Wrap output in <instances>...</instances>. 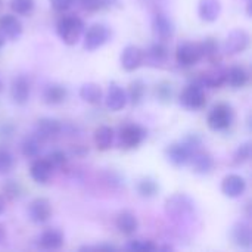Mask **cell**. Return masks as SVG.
Returning <instances> with one entry per match:
<instances>
[{"label":"cell","mask_w":252,"mask_h":252,"mask_svg":"<svg viewBox=\"0 0 252 252\" xmlns=\"http://www.w3.org/2000/svg\"><path fill=\"white\" fill-rule=\"evenodd\" d=\"M83 47L87 52H94L106 44L111 38V30L103 24H93L84 31Z\"/></svg>","instance_id":"6"},{"label":"cell","mask_w":252,"mask_h":252,"mask_svg":"<svg viewBox=\"0 0 252 252\" xmlns=\"http://www.w3.org/2000/svg\"><path fill=\"white\" fill-rule=\"evenodd\" d=\"M250 43H251L250 32L245 31L244 28H235L227 34L223 44V52L229 56L241 55L250 47Z\"/></svg>","instance_id":"8"},{"label":"cell","mask_w":252,"mask_h":252,"mask_svg":"<svg viewBox=\"0 0 252 252\" xmlns=\"http://www.w3.org/2000/svg\"><path fill=\"white\" fill-rule=\"evenodd\" d=\"M15 167V158L6 148H0V176L9 174Z\"/></svg>","instance_id":"39"},{"label":"cell","mask_w":252,"mask_h":252,"mask_svg":"<svg viewBox=\"0 0 252 252\" xmlns=\"http://www.w3.org/2000/svg\"><path fill=\"white\" fill-rule=\"evenodd\" d=\"M115 227L124 236H133L139 230V220L131 211H123L115 219Z\"/></svg>","instance_id":"27"},{"label":"cell","mask_w":252,"mask_h":252,"mask_svg":"<svg viewBox=\"0 0 252 252\" xmlns=\"http://www.w3.org/2000/svg\"><path fill=\"white\" fill-rule=\"evenodd\" d=\"M124 248L130 252H155L158 250V247L152 241H140V239L128 241Z\"/></svg>","instance_id":"38"},{"label":"cell","mask_w":252,"mask_h":252,"mask_svg":"<svg viewBox=\"0 0 252 252\" xmlns=\"http://www.w3.org/2000/svg\"><path fill=\"white\" fill-rule=\"evenodd\" d=\"M4 239H6V232H4V227L0 224V245L4 242Z\"/></svg>","instance_id":"47"},{"label":"cell","mask_w":252,"mask_h":252,"mask_svg":"<svg viewBox=\"0 0 252 252\" xmlns=\"http://www.w3.org/2000/svg\"><path fill=\"white\" fill-rule=\"evenodd\" d=\"M87 152H89V149H86L84 146H77V148H74V149L71 151V154L75 155V157H84Z\"/></svg>","instance_id":"45"},{"label":"cell","mask_w":252,"mask_h":252,"mask_svg":"<svg viewBox=\"0 0 252 252\" xmlns=\"http://www.w3.org/2000/svg\"><path fill=\"white\" fill-rule=\"evenodd\" d=\"M40 149H41V142L34 134L24 137V140L21 142V154L25 158H30V159L37 158L40 154Z\"/></svg>","instance_id":"33"},{"label":"cell","mask_w":252,"mask_h":252,"mask_svg":"<svg viewBox=\"0 0 252 252\" xmlns=\"http://www.w3.org/2000/svg\"><path fill=\"white\" fill-rule=\"evenodd\" d=\"M193 151L189 143L183 139L180 142H174L171 145H168L165 148V158L170 164H173L174 167H185L189 164L190 157L193 155Z\"/></svg>","instance_id":"10"},{"label":"cell","mask_w":252,"mask_h":252,"mask_svg":"<svg viewBox=\"0 0 252 252\" xmlns=\"http://www.w3.org/2000/svg\"><path fill=\"white\" fill-rule=\"evenodd\" d=\"M0 32L4 35L6 40H18L24 32V25L16 15L4 13L0 16Z\"/></svg>","instance_id":"17"},{"label":"cell","mask_w":252,"mask_h":252,"mask_svg":"<svg viewBox=\"0 0 252 252\" xmlns=\"http://www.w3.org/2000/svg\"><path fill=\"white\" fill-rule=\"evenodd\" d=\"M43 100L44 103L50 105V106H55V105H61L66 100L68 97V89L63 86V84H59V83H52V84H47L44 89H43Z\"/></svg>","instance_id":"24"},{"label":"cell","mask_w":252,"mask_h":252,"mask_svg":"<svg viewBox=\"0 0 252 252\" xmlns=\"http://www.w3.org/2000/svg\"><path fill=\"white\" fill-rule=\"evenodd\" d=\"M179 102L188 111H201V109H204L205 105H207V97H205L204 87L196 81L188 84L183 89V92L180 93Z\"/></svg>","instance_id":"5"},{"label":"cell","mask_w":252,"mask_h":252,"mask_svg":"<svg viewBox=\"0 0 252 252\" xmlns=\"http://www.w3.org/2000/svg\"><path fill=\"white\" fill-rule=\"evenodd\" d=\"M0 7H1V0H0Z\"/></svg>","instance_id":"50"},{"label":"cell","mask_w":252,"mask_h":252,"mask_svg":"<svg viewBox=\"0 0 252 252\" xmlns=\"http://www.w3.org/2000/svg\"><path fill=\"white\" fill-rule=\"evenodd\" d=\"M148 137V130L137 123H127L120 127L118 146L127 151L137 149Z\"/></svg>","instance_id":"4"},{"label":"cell","mask_w":252,"mask_h":252,"mask_svg":"<svg viewBox=\"0 0 252 252\" xmlns=\"http://www.w3.org/2000/svg\"><path fill=\"white\" fill-rule=\"evenodd\" d=\"M63 233L58 229H47L38 236V247L46 251H58L63 247Z\"/></svg>","instance_id":"21"},{"label":"cell","mask_w":252,"mask_h":252,"mask_svg":"<svg viewBox=\"0 0 252 252\" xmlns=\"http://www.w3.org/2000/svg\"><path fill=\"white\" fill-rule=\"evenodd\" d=\"M201 52H202V59H207L213 65H220L221 63V47L217 38L214 37H207L199 43Z\"/></svg>","instance_id":"22"},{"label":"cell","mask_w":252,"mask_h":252,"mask_svg":"<svg viewBox=\"0 0 252 252\" xmlns=\"http://www.w3.org/2000/svg\"><path fill=\"white\" fill-rule=\"evenodd\" d=\"M80 97L90 103V105H97L102 102L103 99V92H102V87L96 83H86L80 87V92H78Z\"/></svg>","instance_id":"30"},{"label":"cell","mask_w":252,"mask_h":252,"mask_svg":"<svg viewBox=\"0 0 252 252\" xmlns=\"http://www.w3.org/2000/svg\"><path fill=\"white\" fill-rule=\"evenodd\" d=\"M247 1H251V0H247Z\"/></svg>","instance_id":"51"},{"label":"cell","mask_w":252,"mask_h":252,"mask_svg":"<svg viewBox=\"0 0 252 252\" xmlns=\"http://www.w3.org/2000/svg\"><path fill=\"white\" fill-rule=\"evenodd\" d=\"M170 59V50L164 41L152 43L146 50H143V65L152 68H162Z\"/></svg>","instance_id":"11"},{"label":"cell","mask_w":252,"mask_h":252,"mask_svg":"<svg viewBox=\"0 0 252 252\" xmlns=\"http://www.w3.org/2000/svg\"><path fill=\"white\" fill-rule=\"evenodd\" d=\"M53 171H55V168L46 158H35L30 167V176L38 185L49 183V180L53 176Z\"/></svg>","instance_id":"20"},{"label":"cell","mask_w":252,"mask_h":252,"mask_svg":"<svg viewBox=\"0 0 252 252\" xmlns=\"http://www.w3.org/2000/svg\"><path fill=\"white\" fill-rule=\"evenodd\" d=\"M233 244L241 250H250L252 247V230L247 223H236L230 232Z\"/></svg>","instance_id":"26"},{"label":"cell","mask_w":252,"mask_h":252,"mask_svg":"<svg viewBox=\"0 0 252 252\" xmlns=\"http://www.w3.org/2000/svg\"><path fill=\"white\" fill-rule=\"evenodd\" d=\"M226 74H227L226 68L220 65H214V68L202 72L196 80V83H199L204 89H220L226 84Z\"/></svg>","instance_id":"15"},{"label":"cell","mask_w":252,"mask_h":252,"mask_svg":"<svg viewBox=\"0 0 252 252\" xmlns=\"http://www.w3.org/2000/svg\"><path fill=\"white\" fill-rule=\"evenodd\" d=\"M173 94H174V89H173V86L170 83L162 81V83L157 84L155 96H157L158 102H161V103H170L171 99H173Z\"/></svg>","instance_id":"40"},{"label":"cell","mask_w":252,"mask_h":252,"mask_svg":"<svg viewBox=\"0 0 252 252\" xmlns=\"http://www.w3.org/2000/svg\"><path fill=\"white\" fill-rule=\"evenodd\" d=\"M84 31H86L84 21L75 15L62 16L56 24V32L62 40V43H65L66 46L77 44L81 40Z\"/></svg>","instance_id":"2"},{"label":"cell","mask_w":252,"mask_h":252,"mask_svg":"<svg viewBox=\"0 0 252 252\" xmlns=\"http://www.w3.org/2000/svg\"><path fill=\"white\" fill-rule=\"evenodd\" d=\"M52 217V205L46 198H35L28 205V219L34 224H44Z\"/></svg>","instance_id":"13"},{"label":"cell","mask_w":252,"mask_h":252,"mask_svg":"<svg viewBox=\"0 0 252 252\" xmlns=\"http://www.w3.org/2000/svg\"><path fill=\"white\" fill-rule=\"evenodd\" d=\"M1 192H3V196L10 201L19 199L24 195V189L16 180H6L1 185Z\"/></svg>","instance_id":"35"},{"label":"cell","mask_w":252,"mask_h":252,"mask_svg":"<svg viewBox=\"0 0 252 252\" xmlns=\"http://www.w3.org/2000/svg\"><path fill=\"white\" fill-rule=\"evenodd\" d=\"M12 12L18 16H30L34 12L35 0H9Z\"/></svg>","instance_id":"34"},{"label":"cell","mask_w":252,"mask_h":252,"mask_svg":"<svg viewBox=\"0 0 252 252\" xmlns=\"http://www.w3.org/2000/svg\"><path fill=\"white\" fill-rule=\"evenodd\" d=\"M251 154H252V146L251 142H245L242 145L238 146V149L235 151L233 154V165H244L245 162H248L251 159Z\"/></svg>","instance_id":"37"},{"label":"cell","mask_w":252,"mask_h":252,"mask_svg":"<svg viewBox=\"0 0 252 252\" xmlns=\"http://www.w3.org/2000/svg\"><path fill=\"white\" fill-rule=\"evenodd\" d=\"M136 192L139 193V196L151 199L159 192V185L152 177H143L136 183Z\"/></svg>","instance_id":"32"},{"label":"cell","mask_w":252,"mask_h":252,"mask_svg":"<svg viewBox=\"0 0 252 252\" xmlns=\"http://www.w3.org/2000/svg\"><path fill=\"white\" fill-rule=\"evenodd\" d=\"M114 137H115L114 128H111L109 126H99L94 130L93 142L99 151H108V149H111V146L114 143Z\"/></svg>","instance_id":"29"},{"label":"cell","mask_w":252,"mask_h":252,"mask_svg":"<svg viewBox=\"0 0 252 252\" xmlns=\"http://www.w3.org/2000/svg\"><path fill=\"white\" fill-rule=\"evenodd\" d=\"M4 210H6V201H4V196L0 195V216L4 213Z\"/></svg>","instance_id":"46"},{"label":"cell","mask_w":252,"mask_h":252,"mask_svg":"<svg viewBox=\"0 0 252 252\" xmlns=\"http://www.w3.org/2000/svg\"><path fill=\"white\" fill-rule=\"evenodd\" d=\"M152 28L158 41H168L174 35V22L165 13H157L152 19Z\"/></svg>","instance_id":"19"},{"label":"cell","mask_w":252,"mask_h":252,"mask_svg":"<svg viewBox=\"0 0 252 252\" xmlns=\"http://www.w3.org/2000/svg\"><path fill=\"white\" fill-rule=\"evenodd\" d=\"M10 99L15 105H25L30 100L31 96V83L27 75L19 74L12 78L10 81V89H9Z\"/></svg>","instance_id":"12"},{"label":"cell","mask_w":252,"mask_h":252,"mask_svg":"<svg viewBox=\"0 0 252 252\" xmlns=\"http://www.w3.org/2000/svg\"><path fill=\"white\" fill-rule=\"evenodd\" d=\"M16 127L12 121H1L0 123V137L1 139H9L15 134Z\"/></svg>","instance_id":"43"},{"label":"cell","mask_w":252,"mask_h":252,"mask_svg":"<svg viewBox=\"0 0 252 252\" xmlns=\"http://www.w3.org/2000/svg\"><path fill=\"white\" fill-rule=\"evenodd\" d=\"M127 93V99L128 102L133 105V106H139L143 99H145V94H146V84L143 80H134L130 83L128 86V90L126 92Z\"/></svg>","instance_id":"31"},{"label":"cell","mask_w":252,"mask_h":252,"mask_svg":"<svg viewBox=\"0 0 252 252\" xmlns=\"http://www.w3.org/2000/svg\"><path fill=\"white\" fill-rule=\"evenodd\" d=\"M247 190V180L241 174H227L221 180V192L224 196L236 199L241 198Z\"/></svg>","instance_id":"16"},{"label":"cell","mask_w":252,"mask_h":252,"mask_svg":"<svg viewBox=\"0 0 252 252\" xmlns=\"http://www.w3.org/2000/svg\"><path fill=\"white\" fill-rule=\"evenodd\" d=\"M164 210L167 217L179 226L192 224L196 217V204L186 193H173L164 202Z\"/></svg>","instance_id":"1"},{"label":"cell","mask_w":252,"mask_h":252,"mask_svg":"<svg viewBox=\"0 0 252 252\" xmlns=\"http://www.w3.org/2000/svg\"><path fill=\"white\" fill-rule=\"evenodd\" d=\"M87 12H99L111 7L117 0H75Z\"/></svg>","instance_id":"36"},{"label":"cell","mask_w":252,"mask_h":252,"mask_svg":"<svg viewBox=\"0 0 252 252\" xmlns=\"http://www.w3.org/2000/svg\"><path fill=\"white\" fill-rule=\"evenodd\" d=\"M52 9L58 13H62V12H66L68 9L72 7V4L75 3V0H49Z\"/></svg>","instance_id":"42"},{"label":"cell","mask_w":252,"mask_h":252,"mask_svg":"<svg viewBox=\"0 0 252 252\" xmlns=\"http://www.w3.org/2000/svg\"><path fill=\"white\" fill-rule=\"evenodd\" d=\"M1 89H3V83H1V80H0V92H1Z\"/></svg>","instance_id":"49"},{"label":"cell","mask_w":252,"mask_h":252,"mask_svg":"<svg viewBox=\"0 0 252 252\" xmlns=\"http://www.w3.org/2000/svg\"><path fill=\"white\" fill-rule=\"evenodd\" d=\"M127 103H128V99H127L126 90L120 84L111 83L108 93H106V97H105L106 108L112 112H118V111H123Z\"/></svg>","instance_id":"18"},{"label":"cell","mask_w":252,"mask_h":252,"mask_svg":"<svg viewBox=\"0 0 252 252\" xmlns=\"http://www.w3.org/2000/svg\"><path fill=\"white\" fill-rule=\"evenodd\" d=\"M4 43H6V38H4V35H3V34L0 32V49H1L3 46H4Z\"/></svg>","instance_id":"48"},{"label":"cell","mask_w":252,"mask_h":252,"mask_svg":"<svg viewBox=\"0 0 252 252\" xmlns=\"http://www.w3.org/2000/svg\"><path fill=\"white\" fill-rule=\"evenodd\" d=\"M120 63L126 72H134L143 65V49L134 44L126 46L121 52Z\"/></svg>","instance_id":"14"},{"label":"cell","mask_w":252,"mask_h":252,"mask_svg":"<svg viewBox=\"0 0 252 252\" xmlns=\"http://www.w3.org/2000/svg\"><path fill=\"white\" fill-rule=\"evenodd\" d=\"M80 251L81 252H84V251L115 252V251H118V248H117V247H114V245H109V244H100V245H93V247H89V245L81 247V248H80Z\"/></svg>","instance_id":"44"},{"label":"cell","mask_w":252,"mask_h":252,"mask_svg":"<svg viewBox=\"0 0 252 252\" xmlns=\"http://www.w3.org/2000/svg\"><path fill=\"white\" fill-rule=\"evenodd\" d=\"M233 123H235V109L227 102L216 103L207 115L208 128L216 133L229 130L233 126Z\"/></svg>","instance_id":"3"},{"label":"cell","mask_w":252,"mask_h":252,"mask_svg":"<svg viewBox=\"0 0 252 252\" xmlns=\"http://www.w3.org/2000/svg\"><path fill=\"white\" fill-rule=\"evenodd\" d=\"M176 61L182 68L195 66L202 61V52L199 43L195 41H182L176 47Z\"/></svg>","instance_id":"7"},{"label":"cell","mask_w":252,"mask_h":252,"mask_svg":"<svg viewBox=\"0 0 252 252\" xmlns=\"http://www.w3.org/2000/svg\"><path fill=\"white\" fill-rule=\"evenodd\" d=\"M221 13L220 0H199L198 3V16L204 22H216Z\"/></svg>","instance_id":"25"},{"label":"cell","mask_w":252,"mask_h":252,"mask_svg":"<svg viewBox=\"0 0 252 252\" xmlns=\"http://www.w3.org/2000/svg\"><path fill=\"white\" fill-rule=\"evenodd\" d=\"M250 83V72L242 65H233L227 69L226 74V84L232 89H244Z\"/></svg>","instance_id":"28"},{"label":"cell","mask_w":252,"mask_h":252,"mask_svg":"<svg viewBox=\"0 0 252 252\" xmlns=\"http://www.w3.org/2000/svg\"><path fill=\"white\" fill-rule=\"evenodd\" d=\"M62 131H63V124L59 120L50 118V117H43V118L37 120L32 134L40 142H50V140H55L56 137H59L62 134Z\"/></svg>","instance_id":"9"},{"label":"cell","mask_w":252,"mask_h":252,"mask_svg":"<svg viewBox=\"0 0 252 252\" xmlns=\"http://www.w3.org/2000/svg\"><path fill=\"white\" fill-rule=\"evenodd\" d=\"M46 159L52 164V167H53L55 170H56V168H62V167L66 164V161H68L66 154H65L63 151H59V149L52 151V152L47 155Z\"/></svg>","instance_id":"41"},{"label":"cell","mask_w":252,"mask_h":252,"mask_svg":"<svg viewBox=\"0 0 252 252\" xmlns=\"http://www.w3.org/2000/svg\"><path fill=\"white\" fill-rule=\"evenodd\" d=\"M189 164L192 165L193 171L196 174H210L214 168V158L211 157V154L202 151V149H198L196 152H193V155L190 157V161Z\"/></svg>","instance_id":"23"}]
</instances>
